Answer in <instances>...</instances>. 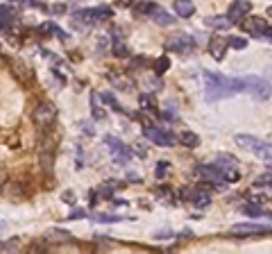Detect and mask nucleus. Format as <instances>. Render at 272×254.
I'll return each mask as SVG.
<instances>
[{
    "label": "nucleus",
    "instance_id": "a878e982",
    "mask_svg": "<svg viewBox=\"0 0 272 254\" xmlns=\"http://www.w3.org/2000/svg\"><path fill=\"white\" fill-rule=\"evenodd\" d=\"M139 104L143 112H150V114H157V104H154V100L150 98V96H141L139 98Z\"/></svg>",
    "mask_w": 272,
    "mask_h": 254
},
{
    "label": "nucleus",
    "instance_id": "39448f33",
    "mask_svg": "<svg viewBox=\"0 0 272 254\" xmlns=\"http://www.w3.org/2000/svg\"><path fill=\"white\" fill-rule=\"evenodd\" d=\"M57 120V107L52 102H39L32 112V122H34L39 130H50Z\"/></svg>",
    "mask_w": 272,
    "mask_h": 254
},
{
    "label": "nucleus",
    "instance_id": "20e7f679",
    "mask_svg": "<svg viewBox=\"0 0 272 254\" xmlns=\"http://www.w3.org/2000/svg\"><path fill=\"white\" fill-rule=\"evenodd\" d=\"M236 146L243 150H250L252 154H257L259 159H263L266 164H270V143L261 141V138L252 136V134H236Z\"/></svg>",
    "mask_w": 272,
    "mask_h": 254
},
{
    "label": "nucleus",
    "instance_id": "9d476101",
    "mask_svg": "<svg viewBox=\"0 0 272 254\" xmlns=\"http://www.w3.org/2000/svg\"><path fill=\"white\" fill-rule=\"evenodd\" d=\"M229 234L243 238V236H254V234H270V225H252V222H241L229 230Z\"/></svg>",
    "mask_w": 272,
    "mask_h": 254
},
{
    "label": "nucleus",
    "instance_id": "ddd939ff",
    "mask_svg": "<svg viewBox=\"0 0 272 254\" xmlns=\"http://www.w3.org/2000/svg\"><path fill=\"white\" fill-rule=\"evenodd\" d=\"M173 10H175V14H177L179 18H191V16L195 14V5L191 2V0H175Z\"/></svg>",
    "mask_w": 272,
    "mask_h": 254
},
{
    "label": "nucleus",
    "instance_id": "dca6fc26",
    "mask_svg": "<svg viewBox=\"0 0 272 254\" xmlns=\"http://www.w3.org/2000/svg\"><path fill=\"white\" fill-rule=\"evenodd\" d=\"M150 18H152L154 23L159 25V28H168V25H173V23H175V16H170L168 12L159 10V7H154V12L150 14Z\"/></svg>",
    "mask_w": 272,
    "mask_h": 254
},
{
    "label": "nucleus",
    "instance_id": "a211bd4d",
    "mask_svg": "<svg viewBox=\"0 0 272 254\" xmlns=\"http://www.w3.org/2000/svg\"><path fill=\"white\" fill-rule=\"evenodd\" d=\"M111 34H114V57H120V59L129 57V48L123 44V39H120V32H118V30H114Z\"/></svg>",
    "mask_w": 272,
    "mask_h": 254
},
{
    "label": "nucleus",
    "instance_id": "cd10ccee",
    "mask_svg": "<svg viewBox=\"0 0 272 254\" xmlns=\"http://www.w3.org/2000/svg\"><path fill=\"white\" fill-rule=\"evenodd\" d=\"M216 166H220V168L236 166V156H232V154H218V164H216Z\"/></svg>",
    "mask_w": 272,
    "mask_h": 254
},
{
    "label": "nucleus",
    "instance_id": "ea45409f",
    "mask_svg": "<svg viewBox=\"0 0 272 254\" xmlns=\"http://www.w3.org/2000/svg\"><path fill=\"white\" fill-rule=\"evenodd\" d=\"M9 188H11V196H14V200L23 198V190H20V186H18V184H9Z\"/></svg>",
    "mask_w": 272,
    "mask_h": 254
},
{
    "label": "nucleus",
    "instance_id": "72a5a7b5",
    "mask_svg": "<svg viewBox=\"0 0 272 254\" xmlns=\"http://www.w3.org/2000/svg\"><path fill=\"white\" fill-rule=\"evenodd\" d=\"M254 186H259V188H270V170H268L266 175L257 177V182H254Z\"/></svg>",
    "mask_w": 272,
    "mask_h": 254
},
{
    "label": "nucleus",
    "instance_id": "9b49d317",
    "mask_svg": "<svg viewBox=\"0 0 272 254\" xmlns=\"http://www.w3.org/2000/svg\"><path fill=\"white\" fill-rule=\"evenodd\" d=\"M250 10H252V2H250V0H234L229 12H227V18L236 25L250 14Z\"/></svg>",
    "mask_w": 272,
    "mask_h": 254
},
{
    "label": "nucleus",
    "instance_id": "7ed1b4c3",
    "mask_svg": "<svg viewBox=\"0 0 272 254\" xmlns=\"http://www.w3.org/2000/svg\"><path fill=\"white\" fill-rule=\"evenodd\" d=\"M111 16H114V12L109 10V7H86V10L75 12L73 23H75V28H89V25L109 20Z\"/></svg>",
    "mask_w": 272,
    "mask_h": 254
},
{
    "label": "nucleus",
    "instance_id": "2eb2a0df",
    "mask_svg": "<svg viewBox=\"0 0 272 254\" xmlns=\"http://www.w3.org/2000/svg\"><path fill=\"white\" fill-rule=\"evenodd\" d=\"M14 20H16V7H11V5H0V30H2V28H9Z\"/></svg>",
    "mask_w": 272,
    "mask_h": 254
},
{
    "label": "nucleus",
    "instance_id": "de8ad7c7",
    "mask_svg": "<svg viewBox=\"0 0 272 254\" xmlns=\"http://www.w3.org/2000/svg\"><path fill=\"white\" fill-rule=\"evenodd\" d=\"M7 184V172H2L0 170V190H2V186Z\"/></svg>",
    "mask_w": 272,
    "mask_h": 254
},
{
    "label": "nucleus",
    "instance_id": "2f4dec72",
    "mask_svg": "<svg viewBox=\"0 0 272 254\" xmlns=\"http://www.w3.org/2000/svg\"><path fill=\"white\" fill-rule=\"evenodd\" d=\"M154 7H157L154 2H139V5L134 7V12H136V14H148L150 16L154 12Z\"/></svg>",
    "mask_w": 272,
    "mask_h": 254
},
{
    "label": "nucleus",
    "instance_id": "473e14b6",
    "mask_svg": "<svg viewBox=\"0 0 272 254\" xmlns=\"http://www.w3.org/2000/svg\"><path fill=\"white\" fill-rule=\"evenodd\" d=\"M163 118H166V120H179L177 109H175L173 104H166V112H163Z\"/></svg>",
    "mask_w": 272,
    "mask_h": 254
},
{
    "label": "nucleus",
    "instance_id": "c9c22d12",
    "mask_svg": "<svg viewBox=\"0 0 272 254\" xmlns=\"http://www.w3.org/2000/svg\"><path fill=\"white\" fill-rule=\"evenodd\" d=\"M84 218H89V216H86V209H73L68 216V220H84Z\"/></svg>",
    "mask_w": 272,
    "mask_h": 254
},
{
    "label": "nucleus",
    "instance_id": "c85d7f7f",
    "mask_svg": "<svg viewBox=\"0 0 272 254\" xmlns=\"http://www.w3.org/2000/svg\"><path fill=\"white\" fill-rule=\"evenodd\" d=\"M120 216H111V214H100L95 216V222H102V225H114V222H120Z\"/></svg>",
    "mask_w": 272,
    "mask_h": 254
},
{
    "label": "nucleus",
    "instance_id": "79ce46f5",
    "mask_svg": "<svg viewBox=\"0 0 272 254\" xmlns=\"http://www.w3.org/2000/svg\"><path fill=\"white\" fill-rule=\"evenodd\" d=\"M18 248V240H11V243H0V250H16Z\"/></svg>",
    "mask_w": 272,
    "mask_h": 254
},
{
    "label": "nucleus",
    "instance_id": "c756f323",
    "mask_svg": "<svg viewBox=\"0 0 272 254\" xmlns=\"http://www.w3.org/2000/svg\"><path fill=\"white\" fill-rule=\"evenodd\" d=\"M114 190H116V184H114V182H109V184H104V186H100V188H98V196H100V198H107V200H111Z\"/></svg>",
    "mask_w": 272,
    "mask_h": 254
},
{
    "label": "nucleus",
    "instance_id": "f704fd0d",
    "mask_svg": "<svg viewBox=\"0 0 272 254\" xmlns=\"http://www.w3.org/2000/svg\"><path fill=\"white\" fill-rule=\"evenodd\" d=\"M168 170H170V164L168 162H159L157 164V177H159V180H163Z\"/></svg>",
    "mask_w": 272,
    "mask_h": 254
},
{
    "label": "nucleus",
    "instance_id": "aec40b11",
    "mask_svg": "<svg viewBox=\"0 0 272 254\" xmlns=\"http://www.w3.org/2000/svg\"><path fill=\"white\" fill-rule=\"evenodd\" d=\"M207 25L213 30H229L234 28V23L227 18V16H211V18H207Z\"/></svg>",
    "mask_w": 272,
    "mask_h": 254
},
{
    "label": "nucleus",
    "instance_id": "6e6552de",
    "mask_svg": "<svg viewBox=\"0 0 272 254\" xmlns=\"http://www.w3.org/2000/svg\"><path fill=\"white\" fill-rule=\"evenodd\" d=\"M104 143H107V148H109V152H111V156H114L116 164L125 166L127 162H132V154H134V152L129 150V148L125 146L120 138H116V136H104Z\"/></svg>",
    "mask_w": 272,
    "mask_h": 254
},
{
    "label": "nucleus",
    "instance_id": "4c0bfd02",
    "mask_svg": "<svg viewBox=\"0 0 272 254\" xmlns=\"http://www.w3.org/2000/svg\"><path fill=\"white\" fill-rule=\"evenodd\" d=\"M61 202H66V204H75V193L73 190H64V193H61Z\"/></svg>",
    "mask_w": 272,
    "mask_h": 254
},
{
    "label": "nucleus",
    "instance_id": "412c9836",
    "mask_svg": "<svg viewBox=\"0 0 272 254\" xmlns=\"http://www.w3.org/2000/svg\"><path fill=\"white\" fill-rule=\"evenodd\" d=\"M98 93H91V114H93V120H104L107 118V112H104L102 107H100V102H98Z\"/></svg>",
    "mask_w": 272,
    "mask_h": 254
},
{
    "label": "nucleus",
    "instance_id": "f3484780",
    "mask_svg": "<svg viewBox=\"0 0 272 254\" xmlns=\"http://www.w3.org/2000/svg\"><path fill=\"white\" fill-rule=\"evenodd\" d=\"M45 240H48V243H73V236L66 230H50L48 234H45Z\"/></svg>",
    "mask_w": 272,
    "mask_h": 254
},
{
    "label": "nucleus",
    "instance_id": "393cba45",
    "mask_svg": "<svg viewBox=\"0 0 272 254\" xmlns=\"http://www.w3.org/2000/svg\"><path fill=\"white\" fill-rule=\"evenodd\" d=\"M100 100H102V102H107L109 107L114 109L116 114H123V116H125V114H127V112H125V109L120 107V104H118V102H116V100H114V96H111V93H104V96H100Z\"/></svg>",
    "mask_w": 272,
    "mask_h": 254
},
{
    "label": "nucleus",
    "instance_id": "bb28decb",
    "mask_svg": "<svg viewBox=\"0 0 272 254\" xmlns=\"http://www.w3.org/2000/svg\"><path fill=\"white\" fill-rule=\"evenodd\" d=\"M168 66H170V62H168V57H159V59H154V73L157 75H163L166 70H168Z\"/></svg>",
    "mask_w": 272,
    "mask_h": 254
},
{
    "label": "nucleus",
    "instance_id": "37998d69",
    "mask_svg": "<svg viewBox=\"0 0 272 254\" xmlns=\"http://www.w3.org/2000/svg\"><path fill=\"white\" fill-rule=\"evenodd\" d=\"M127 180L132 182V184H141V175H136V172H129Z\"/></svg>",
    "mask_w": 272,
    "mask_h": 254
},
{
    "label": "nucleus",
    "instance_id": "1a4fd4ad",
    "mask_svg": "<svg viewBox=\"0 0 272 254\" xmlns=\"http://www.w3.org/2000/svg\"><path fill=\"white\" fill-rule=\"evenodd\" d=\"M168 52H179V54H188L195 50V39L191 34H177L166 44Z\"/></svg>",
    "mask_w": 272,
    "mask_h": 254
},
{
    "label": "nucleus",
    "instance_id": "4468645a",
    "mask_svg": "<svg viewBox=\"0 0 272 254\" xmlns=\"http://www.w3.org/2000/svg\"><path fill=\"white\" fill-rule=\"evenodd\" d=\"M39 32H43V34H45V32H48L50 36H54V39L64 41V44H66V41H70V36L66 34V32L59 28V25H54V23H43V25H41V28H39Z\"/></svg>",
    "mask_w": 272,
    "mask_h": 254
},
{
    "label": "nucleus",
    "instance_id": "a19ab883",
    "mask_svg": "<svg viewBox=\"0 0 272 254\" xmlns=\"http://www.w3.org/2000/svg\"><path fill=\"white\" fill-rule=\"evenodd\" d=\"M173 232H157V234H154V238L157 240H166V238H173Z\"/></svg>",
    "mask_w": 272,
    "mask_h": 254
},
{
    "label": "nucleus",
    "instance_id": "e433bc0d",
    "mask_svg": "<svg viewBox=\"0 0 272 254\" xmlns=\"http://www.w3.org/2000/svg\"><path fill=\"white\" fill-rule=\"evenodd\" d=\"M227 46H229V48L243 50V48H245V46H248V41H245V39H227Z\"/></svg>",
    "mask_w": 272,
    "mask_h": 254
},
{
    "label": "nucleus",
    "instance_id": "6ab92c4d",
    "mask_svg": "<svg viewBox=\"0 0 272 254\" xmlns=\"http://www.w3.org/2000/svg\"><path fill=\"white\" fill-rule=\"evenodd\" d=\"M177 141L182 143L184 148H188V150H195V148L200 146V136H198L195 132H182V134H179Z\"/></svg>",
    "mask_w": 272,
    "mask_h": 254
},
{
    "label": "nucleus",
    "instance_id": "0eeeda50",
    "mask_svg": "<svg viewBox=\"0 0 272 254\" xmlns=\"http://www.w3.org/2000/svg\"><path fill=\"white\" fill-rule=\"evenodd\" d=\"M243 30L248 32V34H252L254 39H270V23L263 18H259V16H248V18L241 20Z\"/></svg>",
    "mask_w": 272,
    "mask_h": 254
},
{
    "label": "nucleus",
    "instance_id": "a18cd8bd",
    "mask_svg": "<svg viewBox=\"0 0 272 254\" xmlns=\"http://www.w3.org/2000/svg\"><path fill=\"white\" fill-rule=\"evenodd\" d=\"M250 202H252V204H263L266 198H263V196H252V198H250Z\"/></svg>",
    "mask_w": 272,
    "mask_h": 254
},
{
    "label": "nucleus",
    "instance_id": "09e8293b",
    "mask_svg": "<svg viewBox=\"0 0 272 254\" xmlns=\"http://www.w3.org/2000/svg\"><path fill=\"white\" fill-rule=\"evenodd\" d=\"M2 230H5V225H2V222H0V232H2Z\"/></svg>",
    "mask_w": 272,
    "mask_h": 254
},
{
    "label": "nucleus",
    "instance_id": "49530a36",
    "mask_svg": "<svg viewBox=\"0 0 272 254\" xmlns=\"http://www.w3.org/2000/svg\"><path fill=\"white\" fill-rule=\"evenodd\" d=\"M52 14H66V5H54L52 7Z\"/></svg>",
    "mask_w": 272,
    "mask_h": 254
},
{
    "label": "nucleus",
    "instance_id": "c03bdc74",
    "mask_svg": "<svg viewBox=\"0 0 272 254\" xmlns=\"http://www.w3.org/2000/svg\"><path fill=\"white\" fill-rule=\"evenodd\" d=\"M143 59H134V62H132V66H129V70H136V68H141V66H143Z\"/></svg>",
    "mask_w": 272,
    "mask_h": 254
},
{
    "label": "nucleus",
    "instance_id": "7c9ffc66",
    "mask_svg": "<svg viewBox=\"0 0 272 254\" xmlns=\"http://www.w3.org/2000/svg\"><path fill=\"white\" fill-rule=\"evenodd\" d=\"M52 75L59 80L61 84H66V80H68V75H66V66H61V64H54L52 66Z\"/></svg>",
    "mask_w": 272,
    "mask_h": 254
},
{
    "label": "nucleus",
    "instance_id": "5701e85b",
    "mask_svg": "<svg viewBox=\"0 0 272 254\" xmlns=\"http://www.w3.org/2000/svg\"><path fill=\"white\" fill-rule=\"evenodd\" d=\"M109 80H111V84L118 86L120 91H132V88H134L132 80H125V78H120V75H109Z\"/></svg>",
    "mask_w": 272,
    "mask_h": 254
},
{
    "label": "nucleus",
    "instance_id": "f257e3e1",
    "mask_svg": "<svg viewBox=\"0 0 272 254\" xmlns=\"http://www.w3.org/2000/svg\"><path fill=\"white\" fill-rule=\"evenodd\" d=\"M202 78H204V98H207V102H218V100L234 96L232 80L223 78L218 73H211V70H204Z\"/></svg>",
    "mask_w": 272,
    "mask_h": 254
},
{
    "label": "nucleus",
    "instance_id": "f8f14e48",
    "mask_svg": "<svg viewBox=\"0 0 272 254\" xmlns=\"http://www.w3.org/2000/svg\"><path fill=\"white\" fill-rule=\"evenodd\" d=\"M227 48H229L227 39H223V36H213V39L209 41V52H211V57L216 59V62H223Z\"/></svg>",
    "mask_w": 272,
    "mask_h": 254
},
{
    "label": "nucleus",
    "instance_id": "b1692460",
    "mask_svg": "<svg viewBox=\"0 0 272 254\" xmlns=\"http://www.w3.org/2000/svg\"><path fill=\"white\" fill-rule=\"evenodd\" d=\"M243 211H245L248 216H252V218H259V216H270V211H268V209H266V214H263V206L261 204H252V202H248Z\"/></svg>",
    "mask_w": 272,
    "mask_h": 254
},
{
    "label": "nucleus",
    "instance_id": "423d86ee",
    "mask_svg": "<svg viewBox=\"0 0 272 254\" xmlns=\"http://www.w3.org/2000/svg\"><path fill=\"white\" fill-rule=\"evenodd\" d=\"M143 134H145L148 141H152L154 146H159V148L177 146V136H175L173 132H163V130H159V127H152L150 122H143Z\"/></svg>",
    "mask_w": 272,
    "mask_h": 254
},
{
    "label": "nucleus",
    "instance_id": "f03ea898",
    "mask_svg": "<svg viewBox=\"0 0 272 254\" xmlns=\"http://www.w3.org/2000/svg\"><path fill=\"white\" fill-rule=\"evenodd\" d=\"M234 93H250L254 100H268L270 98V82L257 75H248V78L232 80Z\"/></svg>",
    "mask_w": 272,
    "mask_h": 254
},
{
    "label": "nucleus",
    "instance_id": "58836bf2",
    "mask_svg": "<svg viewBox=\"0 0 272 254\" xmlns=\"http://www.w3.org/2000/svg\"><path fill=\"white\" fill-rule=\"evenodd\" d=\"M154 196H161V198H166V196H173V190H170V188H166V186H157V188H154Z\"/></svg>",
    "mask_w": 272,
    "mask_h": 254
},
{
    "label": "nucleus",
    "instance_id": "4be33fe9",
    "mask_svg": "<svg viewBox=\"0 0 272 254\" xmlns=\"http://www.w3.org/2000/svg\"><path fill=\"white\" fill-rule=\"evenodd\" d=\"M52 150H54V148L48 146V150L41 152V166H43V170L48 172V175H52V164H54V162H52V159H54Z\"/></svg>",
    "mask_w": 272,
    "mask_h": 254
}]
</instances>
